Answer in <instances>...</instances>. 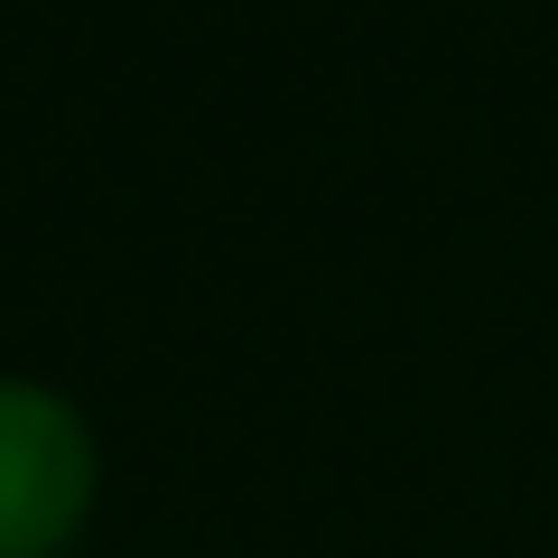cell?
Here are the masks:
<instances>
[{
    "instance_id": "cell-1",
    "label": "cell",
    "mask_w": 558,
    "mask_h": 558,
    "mask_svg": "<svg viewBox=\"0 0 558 558\" xmlns=\"http://www.w3.org/2000/svg\"><path fill=\"white\" fill-rule=\"evenodd\" d=\"M94 447L57 391L0 381V558H47L84 521Z\"/></svg>"
}]
</instances>
